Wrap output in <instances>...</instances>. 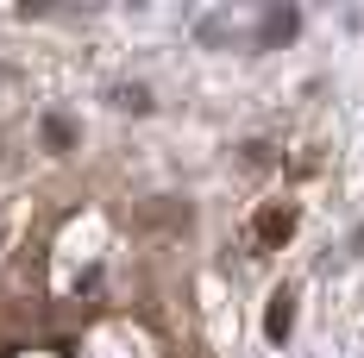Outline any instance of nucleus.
<instances>
[{
	"mask_svg": "<svg viewBox=\"0 0 364 358\" xmlns=\"http://www.w3.org/2000/svg\"><path fill=\"white\" fill-rule=\"evenodd\" d=\"M289 327H295V295L277 289V295H270V315H264V333H270V339H289Z\"/></svg>",
	"mask_w": 364,
	"mask_h": 358,
	"instance_id": "f257e3e1",
	"label": "nucleus"
}]
</instances>
